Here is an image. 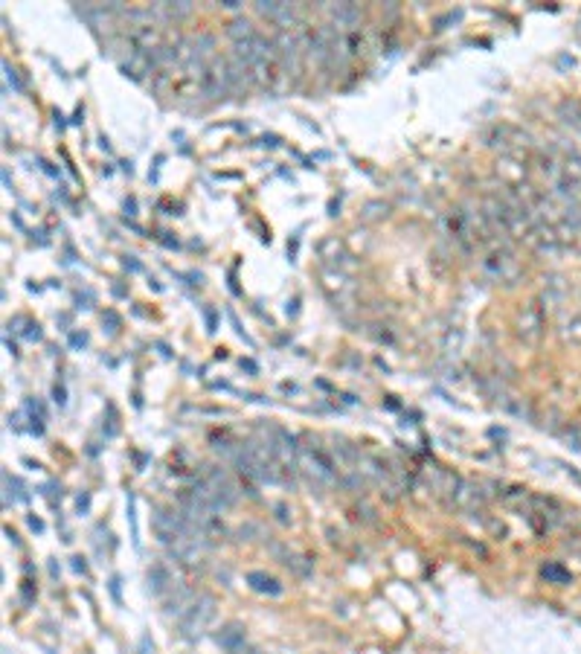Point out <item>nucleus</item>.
Segmentation results:
<instances>
[{
    "label": "nucleus",
    "mask_w": 581,
    "mask_h": 654,
    "mask_svg": "<svg viewBox=\"0 0 581 654\" xmlns=\"http://www.w3.org/2000/svg\"><path fill=\"white\" fill-rule=\"evenodd\" d=\"M297 465L308 477L311 486H332V483L340 480L337 465H334V460L329 457V451L323 445H299Z\"/></svg>",
    "instance_id": "f257e3e1"
},
{
    "label": "nucleus",
    "mask_w": 581,
    "mask_h": 654,
    "mask_svg": "<svg viewBox=\"0 0 581 654\" xmlns=\"http://www.w3.org/2000/svg\"><path fill=\"white\" fill-rule=\"evenodd\" d=\"M198 94L204 99H221L233 94L230 87V67H227V56L221 59H209V64L204 67V73L198 76Z\"/></svg>",
    "instance_id": "f03ea898"
},
{
    "label": "nucleus",
    "mask_w": 581,
    "mask_h": 654,
    "mask_svg": "<svg viewBox=\"0 0 581 654\" xmlns=\"http://www.w3.org/2000/svg\"><path fill=\"white\" fill-rule=\"evenodd\" d=\"M212 617H215V599L207 596V593H201V599L195 602V608L189 610L181 623H177V625H181V637H187V640L201 637V631L209 625Z\"/></svg>",
    "instance_id": "7ed1b4c3"
},
{
    "label": "nucleus",
    "mask_w": 581,
    "mask_h": 654,
    "mask_svg": "<svg viewBox=\"0 0 581 654\" xmlns=\"http://www.w3.org/2000/svg\"><path fill=\"white\" fill-rule=\"evenodd\" d=\"M201 599V593H195L192 588H187V585H181L177 582L172 590H169V599H166V614L169 617H174L177 623H181L189 610L195 608V602Z\"/></svg>",
    "instance_id": "20e7f679"
},
{
    "label": "nucleus",
    "mask_w": 581,
    "mask_h": 654,
    "mask_svg": "<svg viewBox=\"0 0 581 654\" xmlns=\"http://www.w3.org/2000/svg\"><path fill=\"white\" fill-rule=\"evenodd\" d=\"M329 18H332V26L346 35V32H357V26H361V18H364V9L361 6H354V4H334V6H326Z\"/></svg>",
    "instance_id": "39448f33"
},
{
    "label": "nucleus",
    "mask_w": 581,
    "mask_h": 654,
    "mask_svg": "<svg viewBox=\"0 0 581 654\" xmlns=\"http://www.w3.org/2000/svg\"><path fill=\"white\" fill-rule=\"evenodd\" d=\"M544 326H547V320H544V314H541L538 305H523V312L517 314V335H520L523 340L535 343V340L544 335Z\"/></svg>",
    "instance_id": "423d86ee"
},
{
    "label": "nucleus",
    "mask_w": 581,
    "mask_h": 654,
    "mask_svg": "<svg viewBox=\"0 0 581 654\" xmlns=\"http://www.w3.org/2000/svg\"><path fill=\"white\" fill-rule=\"evenodd\" d=\"M482 503H485L482 486L471 483V480H460V483H457V492H454V497H451V506H457V509H462V512H477Z\"/></svg>",
    "instance_id": "0eeeda50"
},
{
    "label": "nucleus",
    "mask_w": 581,
    "mask_h": 654,
    "mask_svg": "<svg viewBox=\"0 0 581 654\" xmlns=\"http://www.w3.org/2000/svg\"><path fill=\"white\" fill-rule=\"evenodd\" d=\"M215 643L224 648V651H230V654H236V651H242L244 648V628L239 625V623H230V625H224L218 634H215Z\"/></svg>",
    "instance_id": "6e6552de"
},
{
    "label": "nucleus",
    "mask_w": 581,
    "mask_h": 654,
    "mask_svg": "<svg viewBox=\"0 0 581 654\" xmlns=\"http://www.w3.org/2000/svg\"><path fill=\"white\" fill-rule=\"evenodd\" d=\"M177 582L172 579V573L166 570V564H152V570H149V590L154 593V596H166L172 588H174Z\"/></svg>",
    "instance_id": "1a4fd4ad"
},
{
    "label": "nucleus",
    "mask_w": 581,
    "mask_h": 654,
    "mask_svg": "<svg viewBox=\"0 0 581 654\" xmlns=\"http://www.w3.org/2000/svg\"><path fill=\"white\" fill-rule=\"evenodd\" d=\"M247 585L259 593H267V596H279L282 593V585L274 579V576H267V573H250L247 576Z\"/></svg>",
    "instance_id": "9d476101"
},
{
    "label": "nucleus",
    "mask_w": 581,
    "mask_h": 654,
    "mask_svg": "<svg viewBox=\"0 0 581 654\" xmlns=\"http://www.w3.org/2000/svg\"><path fill=\"white\" fill-rule=\"evenodd\" d=\"M227 35L233 38V44H239V41H250L253 35H259L256 32V26L250 24V21H244V18H233L230 24H227Z\"/></svg>",
    "instance_id": "9b49d317"
},
{
    "label": "nucleus",
    "mask_w": 581,
    "mask_h": 654,
    "mask_svg": "<svg viewBox=\"0 0 581 654\" xmlns=\"http://www.w3.org/2000/svg\"><path fill=\"white\" fill-rule=\"evenodd\" d=\"M541 573H544V579H552V582H558V585H567V582H570V573L561 570L558 564H547Z\"/></svg>",
    "instance_id": "f8f14e48"
},
{
    "label": "nucleus",
    "mask_w": 581,
    "mask_h": 654,
    "mask_svg": "<svg viewBox=\"0 0 581 654\" xmlns=\"http://www.w3.org/2000/svg\"><path fill=\"white\" fill-rule=\"evenodd\" d=\"M279 6H282V4H274V0H259V4H256V12H259L262 18H271V21H277V15H279Z\"/></svg>",
    "instance_id": "ddd939ff"
},
{
    "label": "nucleus",
    "mask_w": 581,
    "mask_h": 654,
    "mask_svg": "<svg viewBox=\"0 0 581 654\" xmlns=\"http://www.w3.org/2000/svg\"><path fill=\"white\" fill-rule=\"evenodd\" d=\"M288 567L294 573H299V576H308L311 573V564H305V558H297V555H288V561H285Z\"/></svg>",
    "instance_id": "4468645a"
},
{
    "label": "nucleus",
    "mask_w": 581,
    "mask_h": 654,
    "mask_svg": "<svg viewBox=\"0 0 581 654\" xmlns=\"http://www.w3.org/2000/svg\"><path fill=\"white\" fill-rule=\"evenodd\" d=\"M567 329H570L567 337L575 340V343H581V320H572V326H567Z\"/></svg>",
    "instance_id": "2eb2a0df"
},
{
    "label": "nucleus",
    "mask_w": 581,
    "mask_h": 654,
    "mask_svg": "<svg viewBox=\"0 0 581 654\" xmlns=\"http://www.w3.org/2000/svg\"><path fill=\"white\" fill-rule=\"evenodd\" d=\"M4 70H6V79L15 84V91H21V81H18V76H15V70L9 67V64H4Z\"/></svg>",
    "instance_id": "dca6fc26"
},
{
    "label": "nucleus",
    "mask_w": 581,
    "mask_h": 654,
    "mask_svg": "<svg viewBox=\"0 0 581 654\" xmlns=\"http://www.w3.org/2000/svg\"><path fill=\"white\" fill-rule=\"evenodd\" d=\"M53 396H56V402H59V405H64V402H67V399H64V387H59V384H56V390H53Z\"/></svg>",
    "instance_id": "f3484780"
},
{
    "label": "nucleus",
    "mask_w": 581,
    "mask_h": 654,
    "mask_svg": "<svg viewBox=\"0 0 581 654\" xmlns=\"http://www.w3.org/2000/svg\"><path fill=\"white\" fill-rule=\"evenodd\" d=\"M76 506H79V512H87V506H91V497H87V495H81Z\"/></svg>",
    "instance_id": "a211bd4d"
},
{
    "label": "nucleus",
    "mask_w": 581,
    "mask_h": 654,
    "mask_svg": "<svg viewBox=\"0 0 581 654\" xmlns=\"http://www.w3.org/2000/svg\"><path fill=\"white\" fill-rule=\"evenodd\" d=\"M29 527H32V530H35V532H41V530H44V523H41V520H38V517H29Z\"/></svg>",
    "instance_id": "6ab92c4d"
},
{
    "label": "nucleus",
    "mask_w": 581,
    "mask_h": 654,
    "mask_svg": "<svg viewBox=\"0 0 581 654\" xmlns=\"http://www.w3.org/2000/svg\"><path fill=\"white\" fill-rule=\"evenodd\" d=\"M221 6L224 9H239V0H221Z\"/></svg>",
    "instance_id": "aec40b11"
},
{
    "label": "nucleus",
    "mask_w": 581,
    "mask_h": 654,
    "mask_svg": "<svg viewBox=\"0 0 581 654\" xmlns=\"http://www.w3.org/2000/svg\"><path fill=\"white\" fill-rule=\"evenodd\" d=\"M84 343H87L84 335H73V346H84Z\"/></svg>",
    "instance_id": "412c9836"
},
{
    "label": "nucleus",
    "mask_w": 581,
    "mask_h": 654,
    "mask_svg": "<svg viewBox=\"0 0 581 654\" xmlns=\"http://www.w3.org/2000/svg\"><path fill=\"white\" fill-rule=\"evenodd\" d=\"M73 561H76V564H73L76 570H79V573H84V561H81V558H73Z\"/></svg>",
    "instance_id": "4be33fe9"
}]
</instances>
